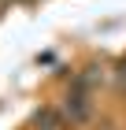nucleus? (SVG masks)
<instances>
[{
  "instance_id": "1",
  "label": "nucleus",
  "mask_w": 126,
  "mask_h": 130,
  "mask_svg": "<svg viewBox=\"0 0 126 130\" xmlns=\"http://www.w3.org/2000/svg\"><path fill=\"white\" fill-rule=\"evenodd\" d=\"M89 111H93V100H89L85 89H74L67 97V104H63V119L70 123V126H78V123H85L89 119Z\"/></svg>"
}]
</instances>
